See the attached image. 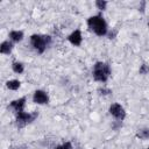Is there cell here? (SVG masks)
<instances>
[{"label": "cell", "mask_w": 149, "mask_h": 149, "mask_svg": "<svg viewBox=\"0 0 149 149\" xmlns=\"http://www.w3.org/2000/svg\"><path fill=\"white\" fill-rule=\"evenodd\" d=\"M86 23H87V27L90 28V30L93 31L97 36H105L108 33L107 22L105 21V19L100 14L90 16L87 19Z\"/></svg>", "instance_id": "6da1fadb"}, {"label": "cell", "mask_w": 149, "mask_h": 149, "mask_svg": "<svg viewBox=\"0 0 149 149\" xmlns=\"http://www.w3.org/2000/svg\"><path fill=\"white\" fill-rule=\"evenodd\" d=\"M92 76L95 81L106 83L111 76V66L105 62H97L93 65Z\"/></svg>", "instance_id": "7a4b0ae2"}, {"label": "cell", "mask_w": 149, "mask_h": 149, "mask_svg": "<svg viewBox=\"0 0 149 149\" xmlns=\"http://www.w3.org/2000/svg\"><path fill=\"white\" fill-rule=\"evenodd\" d=\"M50 43H51V37L49 35L33 34L30 36V44L37 54H43Z\"/></svg>", "instance_id": "3957f363"}, {"label": "cell", "mask_w": 149, "mask_h": 149, "mask_svg": "<svg viewBox=\"0 0 149 149\" xmlns=\"http://www.w3.org/2000/svg\"><path fill=\"white\" fill-rule=\"evenodd\" d=\"M37 116V113L34 112V113H29V112H24V111H21V112H17L15 113V121H16V125L19 127H24L26 125L33 122Z\"/></svg>", "instance_id": "277c9868"}, {"label": "cell", "mask_w": 149, "mask_h": 149, "mask_svg": "<svg viewBox=\"0 0 149 149\" xmlns=\"http://www.w3.org/2000/svg\"><path fill=\"white\" fill-rule=\"evenodd\" d=\"M109 114L118 121H123L126 118V111L119 102H114L109 106Z\"/></svg>", "instance_id": "5b68a950"}, {"label": "cell", "mask_w": 149, "mask_h": 149, "mask_svg": "<svg viewBox=\"0 0 149 149\" xmlns=\"http://www.w3.org/2000/svg\"><path fill=\"white\" fill-rule=\"evenodd\" d=\"M33 101L37 105H45L49 102V95L43 90H36L33 94Z\"/></svg>", "instance_id": "8992f818"}, {"label": "cell", "mask_w": 149, "mask_h": 149, "mask_svg": "<svg viewBox=\"0 0 149 149\" xmlns=\"http://www.w3.org/2000/svg\"><path fill=\"white\" fill-rule=\"evenodd\" d=\"M26 97H22V98H19V99H15L13 101L9 102V106L8 108H10L12 111H14V113H17V112H21V111H24V106H26Z\"/></svg>", "instance_id": "52a82bcc"}, {"label": "cell", "mask_w": 149, "mask_h": 149, "mask_svg": "<svg viewBox=\"0 0 149 149\" xmlns=\"http://www.w3.org/2000/svg\"><path fill=\"white\" fill-rule=\"evenodd\" d=\"M68 41L74 45V47H79L83 42V35H81V31L79 29H76L73 30L69 36H68Z\"/></svg>", "instance_id": "ba28073f"}, {"label": "cell", "mask_w": 149, "mask_h": 149, "mask_svg": "<svg viewBox=\"0 0 149 149\" xmlns=\"http://www.w3.org/2000/svg\"><path fill=\"white\" fill-rule=\"evenodd\" d=\"M13 42L10 40H7V41H3L1 44H0V52L3 54V55H9L12 51H13Z\"/></svg>", "instance_id": "9c48e42d"}, {"label": "cell", "mask_w": 149, "mask_h": 149, "mask_svg": "<svg viewBox=\"0 0 149 149\" xmlns=\"http://www.w3.org/2000/svg\"><path fill=\"white\" fill-rule=\"evenodd\" d=\"M8 37H9V40L12 42L19 43V42H21L23 40L24 35H23V31H21V30H12V31H9Z\"/></svg>", "instance_id": "30bf717a"}, {"label": "cell", "mask_w": 149, "mask_h": 149, "mask_svg": "<svg viewBox=\"0 0 149 149\" xmlns=\"http://www.w3.org/2000/svg\"><path fill=\"white\" fill-rule=\"evenodd\" d=\"M20 86H21V83H20V80H17V79H10V80H8V81L6 83V87H7L8 90H12V91L19 90Z\"/></svg>", "instance_id": "8fae6325"}, {"label": "cell", "mask_w": 149, "mask_h": 149, "mask_svg": "<svg viewBox=\"0 0 149 149\" xmlns=\"http://www.w3.org/2000/svg\"><path fill=\"white\" fill-rule=\"evenodd\" d=\"M12 69H13V71H14L15 73L21 74V73L24 71V65H23V63H21V62H13V63H12Z\"/></svg>", "instance_id": "7c38bea8"}, {"label": "cell", "mask_w": 149, "mask_h": 149, "mask_svg": "<svg viewBox=\"0 0 149 149\" xmlns=\"http://www.w3.org/2000/svg\"><path fill=\"white\" fill-rule=\"evenodd\" d=\"M136 137L140 140H149V128L139 129L136 133Z\"/></svg>", "instance_id": "4fadbf2b"}, {"label": "cell", "mask_w": 149, "mask_h": 149, "mask_svg": "<svg viewBox=\"0 0 149 149\" xmlns=\"http://www.w3.org/2000/svg\"><path fill=\"white\" fill-rule=\"evenodd\" d=\"M95 7L98 9H100V10H105L106 7H107V1H105V0H97L95 1Z\"/></svg>", "instance_id": "5bb4252c"}, {"label": "cell", "mask_w": 149, "mask_h": 149, "mask_svg": "<svg viewBox=\"0 0 149 149\" xmlns=\"http://www.w3.org/2000/svg\"><path fill=\"white\" fill-rule=\"evenodd\" d=\"M55 149H72V144H71V142L66 141V142H64V143L57 146Z\"/></svg>", "instance_id": "9a60e30c"}, {"label": "cell", "mask_w": 149, "mask_h": 149, "mask_svg": "<svg viewBox=\"0 0 149 149\" xmlns=\"http://www.w3.org/2000/svg\"><path fill=\"white\" fill-rule=\"evenodd\" d=\"M139 72H140L141 74H148V73H149V66H148L147 64H142V65L140 66V69H139Z\"/></svg>", "instance_id": "2e32d148"}, {"label": "cell", "mask_w": 149, "mask_h": 149, "mask_svg": "<svg viewBox=\"0 0 149 149\" xmlns=\"http://www.w3.org/2000/svg\"><path fill=\"white\" fill-rule=\"evenodd\" d=\"M98 92H99V94H101V95H107V94L112 93V91H111L109 88H106V87H99V88H98Z\"/></svg>", "instance_id": "e0dca14e"}, {"label": "cell", "mask_w": 149, "mask_h": 149, "mask_svg": "<svg viewBox=\"0 0 149 149\" xmlns=\"http://www.w3.org/2000/svg\"><path fill=\"white\" fill-rule=\"evenodd\" d=\"M148 26H149V20H148Z\"/></svg>", "instance_id": "ac0fdd59"}, {"label": "cell", "mask_w": 149, "mask_h": 149, "mask_svg": "<svg viewBox=\"0 0 149 149\" xmlns=\"http://www.w3.org/2000/svg\"><path fill=\"white\" fill-rule=\"evenodd\" d=\"M147 149H149V147H148V148H147Z\"/></svg>", "instance_id": "d6986e66"}]
</instances>
